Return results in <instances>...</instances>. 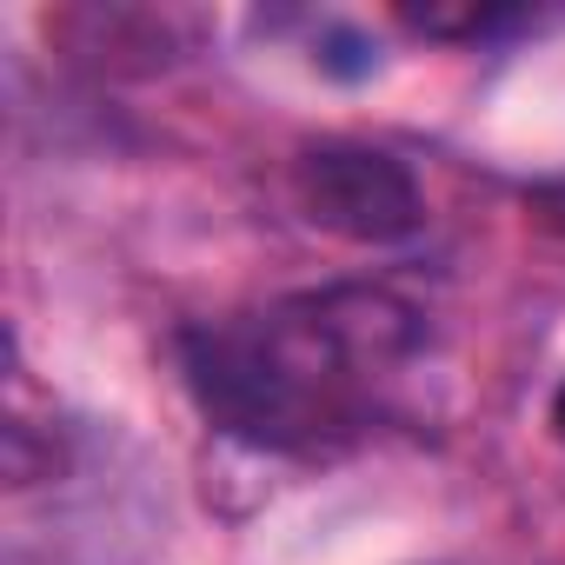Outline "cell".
Listing matches in <instances>:
<instances>
[{
	"instance_id": "obj_5",
	"label": "cell",
	"mask_w": 565,
	"mask_h": 565,
	"mask_svg": "<svg viewBox=\"0 0 565 565\" xmlns=\"http://www.w3.org/2000/svg\"><path fill=\"white\" fill-rule=\"evenodd\" d=\"M320 67H327V74H347V81H360V74H373V67H380V54H373V41H366V34H347V28H333V41H327Z\"/></svg>"
},
{
	"instance_id": "obj_3",
	"label": "cell",
	"mask_w": 565,
	"mask_h": 565,
	"mask_svg": "<svg viewBox=\"0 0 565 565\" xmlns=\"http://www.w3.org/2000/svg\"><path fill=\"white\" fill-rule=\"evenodd\" d=\"M47 34H61L94 67H114V74L134 67V74H147V67H167L173 54H186L193 21L167 14V8H74V14L47 21Z\"/></svg>"
},
{
	"instance_id": "obj_1",
	"label": "cell",
	"mask_w": 565,
	"mask_h": 565,
	"mask_svg": "<svg viewBox=\"0 0 565 565\" xmlns=\"http://www.w3.org/2000/svg\"><path fill=\"white\" fill-rule=\"evenodd\" d=\"M426 347L419 307L386 287H327L253 320L193 327L180 340L200 413L259 452H320L347 439L373 393Z\"/></svg>"
},
{
	"instance_id": "obj_4",
	"label": "cell",
	"mask_w": 565,
	"mask_h": 565,
	"mask_svg": "<svg viewBox=\"0 0 565 565\" xmlns=\"http://www.w3.org/2000/svg\"><path fill=\"white\" fill-rule=\"evenodd\" d=\"M399 21L426 41H492V34L532 28L525 8H399Z\"/></svg>"
},
{
	"instance_id": "obj_2",
	"label": "cell",
	"mask_w": 565,
	"mask_h": 565,
	"mask_svg": "<svg viewBox=\"0 0 565 565\" xmlns=\"http://www.w3.org/2000/svg\"><path fill=\"white\" fill-rule=\"evenodd\" d=\"M294 200L320 233L347 246H393L426 226L419 180L380 147H313L294 167Z\"/></svg>"
},
{
	"instance_id": "obj_6",
	"label": "cell",
	"mask_w": 565,
	"mask_h": 565,
	"mask_svg": "<svg viewBox=\"0 0 565 565\" xmlns=\"http://www.w3.org/2000/svg\"><path fill=\"white\" fill-rule=\"evenodd\" d=\"M552 433L565 439V380H558V393H552Z\"/></svg>"
}]
</instances>
